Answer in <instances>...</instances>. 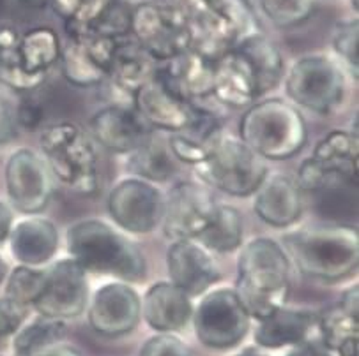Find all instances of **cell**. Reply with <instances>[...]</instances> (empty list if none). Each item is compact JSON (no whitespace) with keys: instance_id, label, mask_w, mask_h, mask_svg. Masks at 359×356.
Listing matches in <instances>:
<instances>
[{"instance_id":"6da1fadb","label":"cell","mask_w":359,"mask_h":356,"mask_svg":"<svg viewBox=\"0 0 359 356\" xmlns=\"http://www.w3.org/2000/svg\"><path fill=\"white\" fill-rule=\"evenodd\" d=\"M290 264L282 243L273 238L259 236L243 245L233 291L252 320H264L287 305L292 290Z\"/></svg>"},{"instance_id":"7a4b0ae2","label":"cell","mask_w":359,"mask_h":356,"mask_svg":"<svg viewBox=\"0 0 359 356\" xmlns=\"http://www.w3.org/2000/svg\"><path fill=\"white\" fill-rule=\"evenodd\" d=\"M66 245L71 259L87 273L115 277L121 283H142L147 261L140 247L114 226L100 219H83L67 228Z\"/></svg>"},{"instance_id":"3957f363","label":"cell","mask_w":359,"mask_h":356,"mask_svg":"<svg viewBox=\"0 0 359 356\" xmlns=\"http://www.w3.org/2000/svg\"><path fill=\"white\" fill-rule=\"evenodd\" d=\"M290 263L304 277L338 283L352 276L359 263V236L352 226H311L283 236Z\"/></svg>"},{"instance_id":"277c9868","label":"cell","mask_w":359,"mask_h":356,"mask_svg":"<svg viewBox=\"0 0 359 356\" xmlns=\"http://www.w3.org/2000/svg\"><path fill=\"white\" fill-rule=\"evenodd\" d=\"M237 138L264 161H285L303 150L308 127L299 108L280 97H271L246 108Z\"/></svg>"},{"instance_id":"5b68a950","label":"cell","mask_w":359,"mask_h":356,"mask_svg":"<svg viewBox=\"0 0 359 356\" xmlns=\"http://www.w3.org/2000/svg\"><path fill=\"white\" fill-rule=\"evenodd\" d=\"M182 13L191 48L218 60L243 37L257 32L253 15L243 0H168Z\"/></svg>"},{"instance_id":"8992f818","label":"cell","mask_w":359,"mask_h":356,"mask_svg":"<svg viewBox=\"0 0 359 356\" xmlns=\"http://www.w3.org/2000/svg\"><path fill=\"white\" fill-rule=\"evenodd\" d=\"M39 150L53 180L78 196H96L100 191V159L93 138L86 131L59 122L43 129Z\"/></svg>"},{"instance_id":"52a82bcc","label":"cell","mask_w":359,"mask_h":356,"mask_svg":"<svg viewBox=\"0 0 359 356\" xmlns=\"http://www.w3.org/2000/svg\"><path fill=\"white\" fill-rule=\"evenodd\" d=\"M193 171L209 189L246 198L253 196L269 169L267 161L259 157L248 145L222 131L211 141L208 157L193 166Z\"/></svg>"},{"instance_id":"ba28073f","label":"cell","mask_w":359,"mask_h":356,"mask_svg":"<svg viewBox=\"0 0 359 356\" xmlns=\"http://www.w3.org/2000/svg\"><path fill=\"white\" fill-rule=\"evenodd\" d=\"M285 94L294 106L331 115L344 104L347 94L345 67L327 55L301 57L287 73Z\"/></svg>"},{"instance_id":"9c48e42d","label":"cell","mask_w":359,"mask_h":356,"mask_svg":"<svg viewBox=\"0 0 359 356\" xmlns=\"http://www.w3.org/2000/svg\"><path fill=\"white\" fill-rule=\"evenodd\" d=\"M131 37L158 64L191 48L184 16L172 2L147 0L135 6L131 11Z\"/></svg>"},{"instance_id":"30bf717a","label":"cell","mask_w":359,"mask_h":356,"mask_svg":"<svg viewBox=\"0 0 359 356\" xmlns=\"http://www.w3.org/2000/svg\"><path fill=\"white\" fill-rule=\"evenodd\" d=\"M191 321L201 344L209 349H230L246 337L252 318L233 287H216L202 294L193 307Z\"/></svg>"},{"instance_id":"8fae6325","label":"cell","mask_w":359,"mask_h":356,"mask_svg":"<svg viewBox=\"0 0 359 356\" xmlns=\"http://www.w3.org/2000/svg\"><path fill=\"white\" fill-rule=\"evenodd\" d=\"M358 161V134L337 129L315 145L310 157L299 166L296 182L303 192L318 191L334 180L355 184Z\"/></svg>"},{"instance_id":"7c38bea8","label":"cell","mask_w":359,"mask_h":356,"mask_svg":"<svg viewBox=\"0 0 359 356\" xmlns=\"http://www.w3.org/2000/svg\"><path fill=\"white\" fill-rule=\"evenodd\" d=\"M4 184L9 206L23 215H39L53 196V176L41 154L18 148L6 161Z\"/></svg>"},{"instance_id":"4fadbf2b","label":"cell","mask_w":359,"mask_h":356,"mask_svg":"<svg viewBox=\"0 0 359 356\" xmlns=\"http://www.w3.org/2000/svg\"><path fill=\"white\" fill-rule=\"evenodd\" d=\"M43 293L32 305L37 316L67 321L82 316L89 305L90 291L87 272L71 257H62L45 266Z\"/></svg>"},{"instance_id":"5bb4252c","label":"cell","mask_w":359,"mask_h":356,"mask_svg":"<svg viewBox=\"0 0 359 356\" xmlns=\"http://www.w3.org/2000/svg\"><path fill=\"white\" fill-rule=\"evenodd\" d=\"M163 203L165 196L158 185L138 176L115 184L107 199L115 226L133 235H147L161 225Z\"/></svg>"},{"instance_id":"9a60e30c","label":"cell","mask_w":359,"mask_h":356,"mask_svg":"<svg viewBox=\"0 0 359 356\" xmlns=\"http://www.w3.org/2000/svg\"><path fill=\"white\" fill-rule=\"evenodd\" d=\"M218 201L202 182H177L165 196L161 226L168 240L196 238L211 222Z\"/></svg>"},{"instance_id":"2e32d148","label":"cell","mask_w":359,"mask_h":356,"mask_svg":"<svg viewBox=\"0 0 359 356\" xmlns=\"http://www.w3.org/2000/svg\"><path fill=\"white\" fill-rule=\"evenodd\" d=\"M140 318L142 298L128 283H107L89 298L87 320L90 328L103 337L131 334L140 323Z\"/></svg>"},{"instance_id":"e0dca14e","label":"cell","mask_w":359,"mask_h":356,"mask_svg":"<svg viewBox=\"0 0 359 356\" xmlns=\"http://www.w3.org/2000/svg\"><path fill=\"white\" fill-rule=\"evenodd\" d=\"M131 106L154 131L158 129L170 134L189 131L201 113V106L172 92L158 74L135 92Z\"/></svg>"},{"instance_id":"ac0fdd59","label":"cell","mask_w":359,"mask_h":356,"mask_svg":"<svg viewBox=\"0 0 359 356\" xmlns=\"http://www.w3.org/2000/svg\"><path fill=\"white\" fill-rule=\"evenodd\" d=\"M167 270L170 283L189 298H201L222 279V270L198 240H172L167 249Z\"/></svg>"},{"instance_id":"d6986e66","label":"cell","mask_w":359,"mask_h":356,"mask_svg":"<svg viewBox=\"0 0 359 356\" xmlns=\"http://www.w3.org/2000/svg\"><path fill=\"white\" fill-rule=\"evenodd\" d=\"M117 41L94 34L69 37L60 48L64 78L74 87H94L107 81Z\"/></svg>"},{"instance_id":"ffe728a7","label":"cell","mask_w":359,"mask_h":356,"mask_svg":"<svg viewBox=\"0 0 359 356\" xmlns=\"http://www.w3.org/2000/svg\"><path fill=\"white\" fill-rule=\"evenodd\" d=\"M89 129L93 140L118 155H130L154 132L131 104H111L96 111Z\"/></svg>"},{"instance_id":"44dd1931","label":"cell","mask_w":359,"mask_h":356,"mask_svg":"<svg viewBox=\"0 0 359 356\" xmlns=\"http://www.w3.org/2000/svg\"><path fill=\"white\" fill-rule=\"evenodd\" d=\"M253 212L271 228H289L304 212L303 191L296 178L285 173H267L253 192Z\"/></svg>"},{"instance_id":"7402d4cb","label":"cell","mask_w":359,"mask_h":356,"mask_svg":"<svg viewBox=\"0 0 359 356\" xmlns=\"http://www.w3.org/2000/svg\"><path fill=\"white\" fill-rule=\"evenodd\" d=\"M163 83L182 99L195 103L211 97L215 81V60L188 48L181 55L163 62L156 71Z\"/></svg>"},{"instance_id":"603a6c76","label":"cell","mask_w":359,"mask_h":356,"mask_svg":"<svg viewBox=\"0 0 359 356\" xmlns=\"http://www.w3.org/2000/svg\"><path fill=\"white\" fill-rule=\"evenodd\" d=\"M8 243L13 257L20 264L45 266L59 249V232L46 217L27 215L22 220H15Z\"/></svg>"},{"instance_id":"cb8c5ba5","label":"cell","mask_w":359,"mask_h":356,"mask_svg":"<svg viewBox=\"0 0 359 356\" xmlns=\"http://www.w3.org/2000/svg\"><path fill=\"white\" fill-rule=\"evenodd\" d=\"M142 316L158 334H175L191 321V298L168 283H156L145 291Z\"/></svg>"},{"instance_id":"d4e9b609","label":"cell","mask_w":359,"mask_h":356,"mask_svg":"<svg viewBox=\"0 0 359 356\" xmlns=\"http://www.w3.org/2000/svg\"><path fill=\"white\" fill-rule=\"evenodd\" d=\"M317 314L310 308H276L257 325L253 339L262 349L292 348L310 339L313 328H317Z\"/></svg>"},{"instance_id":"484cf974","label":"cell","mask_w":359,"mask_h":356,"mask_svg":"<svg viewBox=\"0 0 359 356\" xmlns=\"http://www.w3.org/2000/svg\"><path fill=\"white\" fill-rule=\"evenodd\" d=\"M243 62L248 67L255 83L259 99L267 92L274 90L285 76V62L278 44L260 32H253L243 37L233 46Z\"/></svg>"},{"instance_id":"4316f807","label":"cell","mask_w":359,"mask_h":356,"mask_svg":"<svg viewBox=\"0 0 359 356\" xmlns=\"http://www.w3.org/2000/svg\"><path fill=\"white\" fill-rule=\"evenodd\" d=\"M156 71L158 62L130 36L117 41L107 81L131 104L135 92L154 76Z\"/></svg>"},{"instance_id":"83f0119b","label":"cell","mask_w":359,"mask_h":356,"mask_svg":"<svg viewBox=\"0 0 359 356\" xmlns=\"http://www.w3.org/2000/svg\"><path fill=\"white\" fill-rule=\"evenodd\" d=\"M211 97H215L222 106L232 110L248 108L259 99L252 74L233 48L215 60Z\"/></svg>"},{"instance_id":"f1b7e54d","label":"cell","mask_w":359,"mask_h":356,"mask_svg":"<svg viewBox=\"0 0 359 356\" xmlns=\"http://www.w3.org/2000/svg\"><path fill=\"white\" fill-rule=\"evenodd\" d=\"M358 284L347 287L340 301L324 308L317 314V330L320 342L330 351H337L338 346L348 337H359V307Z\"/></svg>"},{"instance_id":"f546056e","label":"cell","mask_w":359,"mask_h":356,"mask_svg":"<svg viewBox=\"0 0 359 356\" xmlns=\"http://www.w3.org/2000/svg\"><path fill=\"white\" fill-rule=\"evenodd\" d=\"M59 36L50 27H34L20 36V64L27 76L37 81H45L46 74L60 59Z\"/></svg>"},{"instance_id":"4dcf8cb0","label":"cell","mask_w":359,"mask_h":356,"mask_svg":"<svg viewBox=\"0 0 359 356\" xmlns=\"http://www.w3.org/2000/svg\"><path fill=\"white\" fill-rule=\"evenodd\" d=\"M179 161L168 147V140L151 136L130 154V169L135 176L151 184H163L177 173Z\"/></svg>"},{"instance_id":"1f68e13d","label":"cell","mask_w":359,"mask_h":356,"mask_svg":"<svg viewBox=\"0 0 359 356\" xmlns=\"http://www.w3.org/2000/svg\"><path fill=\"white\" fill-rule=\"evenodd\" d=\"M245 222L241 212L232 205L218 203L208 228L195 240L202 243L212 254H229L243 245Z\"/></svg>"},{"instance_id":"d6a6232c","label":"cell","mask_w":359,"mask_h":356,"mask_svg":"<svg viewBox=\"0 0 359 356\" xmlns=\"http://www.w3.org/2000/svg\"><path fill=\"white\" fill-rule=\"evenodd\" d=\"M20 36L11 23H0V85L15 92H32L41 81L27 76L20 64Z\"/></svg>"},{"instance_id":"836d02e7","label":"cell","mask_w":359,"mask_h":356,"mask_svg":"<svg viewBox=\"0 0 359 356\" xmlns=\"http://www.w3.org/2000/svg\"><path fill=\"white\" fill-rule=\"evenodd\" d=\"M66 335V321L37 316L30 323H23L13 339L16 356H32L48 346L60 342Z\"/></svg>"},{"instance_id":"e575fe53","label":"cell","mask_w":359,"mask_h":356,"mask_svg":"<svg viewBox=\"0 0 359 356\" xmlns=\"http://www.w3.org/2000/svg\"><path fill=\"white\" fill-rule=\"evenodd\" d=\"M46 272L43 266H27L18 264L13 270H9L8 277L4 280V297L16 301L20 305L32 308L39 294L45 287Z\"/></svg>"},{"instance_id":"d590c367","label":"cell","mask_w":359,"mask_h":356,"mask_svg":"<svg viewBox=\"0 0 359 356\" xmlns=\"http://www.w3.org/2000/svg\"><path fill=\"white\" fill-rule=\"evenodd\" d=\"M131 11L133 9L124 0H111L103 13L90 25L73 36L94 34V36L110 37V39H124L131 36ZM69 36V37H73Z\"/></svg>"},{"instance_id":"8d00e7d4","label":"cell","mask_w":359,"mask_h":356,"mask_svg":"<svg viewBox=\"0 0 359 356\" xmlns=\"http://www.w3.org/2000/svg\"><path fill=\"white\" fill-rule=\"evenodd\" d=\"M111 0H52V8L64 20L67 36L80 32L107 9Z\"/></svg>"},{"instance_id":"74e56055","label":"cell","mask_w":359,"mask_h":356,"mask_svg":"<svg viewBox=\"0 0 359 356\" xmlns=\"http://www.w3.org/2000/svg\"><path fill=\"white\" fill-rule=\"evenodd\" d=\"M259 6L267 20L280 29L301 25L315 13V0H259Z\"/></svg>"},{"instance_id":"f35d334b","label":"cell","mask_w":359,"mask_h":356,"mask_svg":"<svg viewBox=\"0 0 359 356\" xmlns=\"http://www.w3.org/2000/svg\"><path fill=\"white\" fill-rule=\"evenodd\" d=\"M359 34H358V20H344L334 25L333 30V44L334 53L338 59L344 62L345 69L351 71L352 76L358 78L359 69V59H358V44H359Z\"/></svg>"},{"instance_id":"ab89813d","label":"cell","mask_w":359,"mask_h":356,"mask_svg":"<svg viewBox=\"0 0 359 356\" xmlns=\"http://www.w3.org/2000/svg\"><path fill=\"white\" fill-rule=\"evenodd\" d=\"M138 356H191V353L177 335L156 334L142 344Z\"/></svg>"},{"instance_id":"60d3db41","label":"cell","mask_w":359,"mask_h":356,"mask_svg":"<svg viewBox=\"0 0 359 356\" xmlns=\"http://www.w3.org/2000/svg\"><path fill=\"white\" fill-rule=\"evenodd\" d=\"M30 308L9 300L8 297H0V339L15 335L29 318Z\"/></svg>"},{"instance_id":"b9f144b4","label":"cell","mask_w":359,"mask_h":356,"mask_svg":"<svg viewBox=\"0 0 359 356\" xmlns=\"http://www.w3.org/2000/svg\"><path fill=\"white\" fill-rule=\"evenodd\" d=\"M18 134L16 111L11 99L0 90V145L13 141Z\"/></svg>"},{"instance_id":"7bdbcfd3","label":"cell","mask_w":359,"mask_h":356,"mask_svg":"<svg viewBox=\"0 0 359 356\" xmlns=\"http://www.w3.org/2000/svg\"><path fill=\"white\" fill-rule=\"evenodd\" d=\"M16 111V124L18 127H25L29 131H34L41 125L43 120V106L37 103L32 97H25L20 101L18 106L15 108Z\"/></svg>"},{"instance_id":"ee69618b","label":"cell","mask_w":359,"mask_h":356,"mask_svg":"<svg viewBox=\"0 0 359 356\" xmlns=\"http://www.w3.org/2000/svg\"><path fill=\"white\" fill-rule=\"evenodd\" d=\"M333 351L320 342V339H306L299 344L292 346L285 356H333Z\"/></svg>"},{"instance_id":"f6af8a7d","label":"cell","mask_w":359,"mask_h":356,"mask_svg":"<svg viewBox=\"0 0 359 356\" xmlns=\"http://www.w3.org/2000/svg\"><path fill=\"white\" fill-rule=\"evenodd\" d=\"M13 225H15V210L9 206V203L0 199V245L8 242Z\"/></svg>"},{"instance_id":"bcb514c9","label":"cell","mask_w":359,"mask_h":356,"mask_svg":"<svg viewBox=\"0 0 359 356\" xmlns=\"http://www.w3.org/2000/svg\"><path fill=\"white\" fill-rule=\"evenodd\" d=\"M32 356H83V355L78 351L76 348H73V346L57 342V344H52L48 346V348L41 349V351L34 353Z\"/></svg>"},{"instance_id":"7dc6e473","label":"cell","mask_w":359,"mask_h":356,"mask_svg":"<svg viewBox=\"0 0 359 356\" xmlns=\"http://www.w3.org/2000/svg\"><path fill=\"white\" fill-rule=\"evenodd\" d=\"M359 337H348L337 348L338 356H358Z\"/></svg>"},{"instance_id":"c3c4849f","label":"cell","mask_w":359,"mask_h":356,"mask_svg":"<svg viewBox=\"0 0 359 356\" xmlns=\"http://www.w3.org/2000/svg\"><path fill=\"white\" fill-rule=\"evenodd\" d=\"M22 4L29 6V8H36V9H43L46 6H52V0H20Z\"/></svg>"},{"instance_id":"681fc988","label":"cell","mask_w":359,"mask_h":356,"mask_svg":"<svg viewBox=\"0 0 359 356\" xmlns=\"http://www.w3.org/2000/svg\"><path fill=\"white\" fill-rule=\"evenodd\" d=\"M8 273H9V264H8V261L4 259V256L0 254V286L4 284Z\"/></svg>"},{"instance_id":"f907efd6","label":"cell","mask_w":359,"mask_h":356,"mask_svg":"<svg viewBox=\"0 0 359 356\" xmlns=\"http://www.w3.org/2000/svg\"><path fill=\"white\" fill-rule=\"evenodd\" d=\"M233 356H269V355L262 353L259 348H246V349H243L239 355H233Z\"/></svg>"},{"instance_id":"816d5d0a","label":"cell","mask_w":359,"mask_h":356,"mask_svg":"<svg viewBox=\"0 0 359 356\" xmlns=\"http://www.w3.org/2000/svg\"><path fill=\"white\" fill-rule=\"evenodd\" d=\"M140 2H147V0H140Z\"/></svg>"}]
</instances>
